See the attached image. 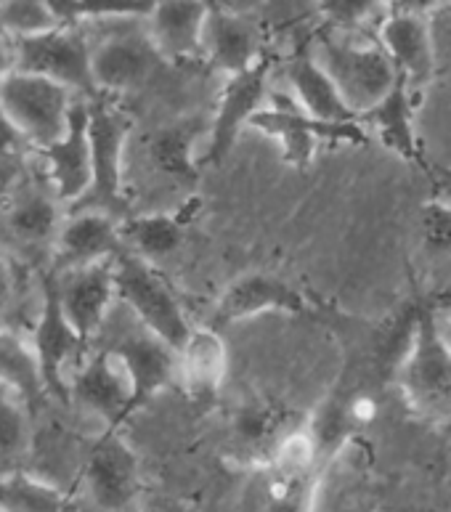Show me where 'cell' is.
<instances>
[{"instance_id":"cell-1","label":"cell","mask_w":451,"mask_h":512,"mask_svg":"<svg viewBox=\"0 0 451 512\" xmlns=\"http://www.w3.org/2000/svg\"><path fill=\"white\" fill-rule=\"evenodd\" d=\"M67 218L64 205L38 160L32 162L24 176L0 192V239L11 253L27 263L54 260L56 239Z\"/></svg>"},{"instance_id":"cell-2","label":"cell","mask_w":451,"mask_h":512,"mask_svg":"<svg viewBox=\"0 0 451 512\" xmlns=\"http://www.w3.org/2000/svg\"><path fill=\"white\" fill-rule=\"evenodd\" d=\"M311 54L335 80L348 109L359 117L375 109L401 80L396 64L380 40L353 38V32L327 30L319 35Z\"/></svg>"},{"instance_id":"cell-3","label":"cell","mask_w":451,"mask_h":512,"mask_svg":"<svg viewBox=\"0 0 451 512\" xmlns=\"http://www.w3.org/2000/svg\"><path fill=\"white\" fill-rule=\"evenodd\" d=\"M393 383L412 412L451 425V343L441 332L436 308H422L414 348Z\"/></svg>"},{"instance_id":"cell-4","label":"cell","mask_w":451,"mask_h":512,"mask_svg":"<svg viewBox=\"0 0 451 512\" xmlns=\"http://www.w3.org/2000/svg\"><path fill=\"white\" fill-rule=\"evenodd\" d=\"M115 271L117 298L128 308L130 316L181 351L194 332V324L168 279L154 268V263L128 250L115 258Z\"/></svg>"},{"instance_id":"cell-5","label":"cell","mask_w":451,"mask_h":512,"mask_svg":"<svg viewBox=\"0 0 451 512\" xmlns=\"http://www.w3.org/2000/svg\"><path fill=\"white\" fill-rule=\"evenodd\" d=\"M14 69L67 85L83 99L101 96L93 80V43L75 24H59L32 38L14 40Z\"/></svg>"},{"instance_id":"cell-6","label":"cell","mask_w":451,"mask_h":512,"mask_svg":"<svg viewBox=\"0 0 451 512\" xmlns=\"http://www.w3.org/2000/svg\"><path fill=\"white\" fill-rule=\"evenodd\" d=\"M77 96L67 85L14 69L0 88V107L22 130L35 152L56 144L69 128Z\"/></svg>"},{"instance_id":"cell-7","label":"cell","mask_w":451,"mask_h":512,"mask_svg":"<svg viewBox=\"0 0 451 512\" xmlns=\"http://www.w3.org/2000/svg\"><path fill=\"white\" fill-rule=\"evenodd\" d=\"M130 138V120L107 101L91 99V189L69 210H99L125 221L128 199H125L123 162L125 146Z\"/></svg>"},{"instance_id":"cell-8","label":"cell","mask_w":451,"mask_h":512,"mask_svg":"<svg viewBox=\"0 0 451 512\" xmlns=\"http://www.w3.org/2000/svg\"><path fill=\"white\" fill-rule=\"evenodd\" d=\"M250 128L274 138L282 149V160L292 168H308L322 144H367V128L356 123H324L306 115L295 99H279L260 109Z\"/></svg>"},{"instance_id":"cell-9","label":"cell","mask_w":451,"mask_h":512,"mask_svg":"<svg viewBox=\"0 0 451 512\" xmlns=\"http://www.w3.org/2000/svg\"><path fill=\"white\" fill-rule=\"evenodd\" d=\"M27 335H30L35 353H38L40 369H43V377H46V388L51 401L69 404V375H72V369L85 356L88 343L77 335V329L64 316L59 295H56L51 268L43 271L40 311Z\"/></svg>"},{"instance_id":"cell-10","label":"cell","mask_w":451,"mask_h":512,"mask_svg":"<svg viewBox=\"0 0 451 512\" xmlns=\"http://www.w3.org/2000/svg\"><path fill=\"white\" fill-rule=\"evenodd\" d=\"M69 404L93 420L104 422V430L117 428L136 406H133V380L123 359L109 348L85 353L80 364L69 375Z\"/></svg>"},{"instance_id":"cell-11","label":"cell","mask_w":451,"mask_h":512,"mask_svg":"<svg viewBox=\"0 0 451 512\" xmlns=\"http://www.w3.org/2000/svg\"><path fill=\"white\" fill-rule=\"evenodd\" d=\"M268 72H271V62L263 56L245 72L226 77L221 96H218V107L210 117V136L199 160L202 165H221L237 146L242 130L250 128L255 115L266 107Z\"/></svg>"},{"instance_id":"cell-12","label":"cell","mask_w":451,"mask_h":512,"mask_svg":"<svg viewBox=\"0 0 451 512\" xmlns=\"http://www.w3.org/2000/svg\"><path fill=\"white\" fill-rule=\"evenodd\" d=\"M85 489L93 505L104 512H125L133 507L141 491V465L133 446L120 436V430H104L85 451Z\"/></svg>"},{"instance_id":"cell-13","label":"cell","mask_w":451,"mask_h":512,"mask_svg":"<svg viewBox=\"0 0 451 512\" xmlns=\"http://www.w3.org/2000/svg\"><path fill=\"white\" fill-rule=\"evenodd\" d=\"M51 274H54L56 295L69 324L77 329V335L83 337L85 343L96 340L120 300L115 260H101L91 266L51 271Z\"/></svg>"},{"instance_id":"cell-14","label":"cell","mask_w":451,"mask_h":512,"mask_svg":"<svg viewBox=\"0 0 451 512\" xmlns=\"http://www.w3.org/2000/svg\"><path fill=\"white\" fill-rule=\"evenodd\" d=\"M263 314L306 316L314 314V303L287 279H279L266 271H247L226 284V290L215 303L210 327L218 329L223 324L255 319Z\"/></svg>"},{"instance_id":"cell-15","label":"cell","mask_w":451,"mask_h":512,"mask_svg":"<svg viewBox=\"0 0 451 512\" xmlns=\"http://www.w3.org/2000/svg\"><path fill=\"white\" fill-rule=\"evenodd\" d=\"M48 184L54 186L67 210L91 189V99H77L69 128L56 144L35 154Z\"/></svg>"},{"instance_id":"cell-16","label":"cell","mask_w":451,"mask_h":512,"mask_svg":"<svg viewBox=\"0 0 451 512\" xmlns=\"http://www.w3.org/2000/svg\"><path fill=\"white\" fill-rule=\"evenodd\" d=\"M308 512H377L372 465L359 438L316 473Z\"/></svg>"},{"instance_id":"cell-17","label":"cell","mask_w":451,"mask_h":512,"mask_svg":"<svg viewBox=\"0 0 451 512\" xmlns=\"http://www.w3.org/2000/svg\"><path fill=\"white\" fill-rule=\"evenodd\" d=\"M165 62L149 32H112L93 43V80L99 93L136 91Z\"/></svg>"},{"instance_id":"cell-18","label":"cell","mask_w":451,"mask_h":512,"mask_svg":"<svg viewBox=\"0 0 451 512\" xmlns=\"http://www.w3.org/2000/svg\"><path fill=\"white\" fill-rule=\"evenodd\" d=\"M123 359L133 380V406L146 404L149 398L173 385V380H181V356L173 345H168L162 337L138 324L123 332L115 343L107 345Z\"/></svg>"},{"instance_id":"cell-19","label":"cell","mask_w":451,"mask_h":512,"mask_svg":"<svg viewBox=\"0 0 451 512\" xmlns=\"http://www.w3.org/2000/svg\"><path fill=\"white\" fill-rule=\"evenodd\" d=\"M120 218L99 210H67L59 239H56L51 271L91 266L101 260H115L125 253Z\"/></svg>"},{"instance_id":"cell-20","label":"cell","mask_w":451,"mask_h":512,"mask_svg":"<svg viewBox=\"0 0 451 512\" xmlns=\"http://www.w3.org/2000/svg\"><path fill=\"white\" fill-rule=\"evenodd\" d=\"M210 8V0H154L146 16V32L165 62H186L202 56Z\"/></svg>"},{"instance_id":"cell-21","label":"cell","mask_w":451,"mask_h":512,"mask_svg":"<svg viewBox=\"0 0 451 512\" xmlns=\"http://www.w3.org/2000/svg\"><path fill=\"white\" fill-rule=\"evenodd\" d=\"M202 56L221 69L223 75H239L263 59L260 54L258 24L253 16L229 14L221 8H210L205 24V38H202Z\"/></svg>"},{"instance_id":"cell-22","label":"cell","mask_w":451,"mask_h":512,"mask_svg":"<svg viewBox=\"0 0 451 512\" xmlns=\"http://www.w3.org/2000/svg\"><path fill=\"white\" fill-rule=\"evenodd\" d=\"M377 40L388 51L390 62L396 64L398 75L412 85L428 83L438 72L430 22L425 16L385 14Z\"/></svg>"},{"instance_id":"cell-23","label":"cell","mask_w":451,"mask_h":512,"mask_svg":"<svg viewBox=\"0 0 451 512\" xmlns=\"http://www.w3.org/2000/svg\"><path fill=\"white\" fill-rule=\"evenodd\" d=\"M308 417H298L287 406L271 401H250L231 417V438L237 449L253 462H271L276 446L298 430Z\"/></svg>"},{"instance_id":"cell-24","label":"cell","mask_w":451,"mask_h":512,"mask_svg":"<svg viewBox=\"0 0 451 512\" xmlns=\"http://www.w3.org/2000/svg\"><path fill=\"white\" fill-rule=\"evenodd\" d=\"M287 80H290L292 99L306 115L324 120V123H356L345 99L337 91L335 80L327 75V69L316 62L311 51L292 56L287 64Z\"/></svg>"},{"instance_id":"cell-25","label":"cell","mask_w":451,"mask_h":512,"mask_svg":"<svg viewBox=\"0 0 451 512\" xmlns=\"http://www.w3.org/2000/svg\"><path fill=\"white\" fill-rule=\"evenodd\" d=\"M0 388L16 393L35 417L51 401L30 335L14 327H0Z\"/></svg>"},{"instance_id":"cell-26","label":"cell","mask_w":451,"mask_h":512,"mask_svg":"<svg viewBox=\"0 0 451 512\" xmlns=\"http://www.w3.org/2000/svg\"><path fill=\"white\" fill-rule=\"evenodd\" d=\"M181 356V383L197 401H210L221 393L229 375V348L215 327H194Z\"/></svg>"},{"instance_id":"cell-27","label":"cell","mask_w":451,"mask_h":512,"mask_svg":"<svg viewBox=\"0 0 451 512\" xmlns=\"http://www.w3.org/2000/svg\"><path fill=\"white\" fill-rule=\"evenodd\" d=\"M414 85L409 80H398L396 88L385 96L375 109L361 115V125L377 136V141L398 154L406 162H420V144L414 133Z\"/></svg>"},{"instance_id":"cell-28","label":"cell","mask_w":451,"mask_h":512,"mask_svg":"<svg viewBox=\"0 0 451 512\" xmlns=\"http://www.w3.org/2000/svg\"><path fill=\"white\" fill-rule=\"evenodd\" d=\"M210 117H181L149 138V157L154 168L173 178L197 176V146L207 144Z\"/></svg>"},{"instance_id":"cell-29","label":"cell","mask_w":451,"mask_h":512,"mask_svg":"<svg viewBox=\"0 0 451 512\" xmlns=\"http://www.w3.org/2000/svg\"><path fill=\"white\" fill-rule=\"evenodd\" d=\"M123 242L128 253L141 255L149 263L168 258L184 242L186 221L178 213L128 215L123 223Z\"/></svg>"},{"instance_id":"cell-30","label":"cell","mask_w":451,"mask_h":512,"mask_svg":"<svg viewBox=\"0 0 451 512\" xmlns=\"http://www.w3.org/2000/svg\"><path fill=\"white\" fill-rule=\"evenodd\" d=\"M422 308L425 306H420V303H406L377 332L375 348H372V361H375V372L380 377L396 380V375L404 367V361L409 359L414 340H417V332H420Z\"/></svg>"},{"instance_id":"cell-31","label":"cell","mask_w":451,"mask_h":512,"mask_svg":"<svg viewBox=\"0 0 451 512\" xmlns=\"http://www.w3.org/2000/svg\"><path fill=\"white\" fill-rule=\"evenodd\" d=\"M67 494L62 486L32 470L0 475V512H64Z\"/></svg>"},{"instance_id":"cell-32","label":"cell","mask_w":451,"mask_h":512,"mask_svg":"<svg viewBox=\"0 0 451 512\" xmlns=\"http://www.w3.org/2000/svg\"><path fill=\"white\" fill-rule=\"evenodd\" d=\"M306 422L276 446L274 457L268 462L282 483H300L306 481L308 475L319 473V451Z\"/></svg>"},{"instance_id":"cell-33","label":"cell","mask_w":451,"mask_h":512,"mask_svg":"<svg viewBox=\"0 0 451 512\" xmlns=\"http://www.w3.org/2000/svg\"><path fill=\"white\" fill-rule=\"evenodd\" d=\"M35 414L22 398L0 388V459H16L30 454Z\"/></svg>"},{"instance_id":"cell-34","label":"cell","mask_w":451,"mask_h":512,"mask_svg":"<svg viewBox=\"0 0 451 512\" xmlns=\"http://www.w3.org/2000/svg\"><path fill=\"white\" fill-rule=\"evenodd\" d=\"M59 27L48 0H0V30L11 40L32 38Z\"/></svg>"},{"instance_id":"cell-35","label":"cell","mask_w":451,"mask_h":512,"mask_svg":"<svg viewBox=\"0 0 451 512\" xmlns=\"http://www.w3.org/2000/svg\"><path fill=\"white\" fill-rule=\"evenodd\" d=\"M35 154H38L35 146L0 107V192L27 173V168L35 162Z\"/></svg>"},{"instance_id":"cell-36","label":"cell","mask_w":451,"mask_h":512,"mask_svg":"<svg viewBox=\"0 0 451 512\" xmlns=\"http://www.w3.org/2000/svg\"><path fill=\"white\" fill-rule=\"evenodd\" d=\"M316 11L327 19L329 30L356 32L385 11V0H316Z\"/></svg>"},{"instance_id":"cell-37","label":"cell","mask_w":451,"mask_h":512,"mask_svg":"<svg viewBox=\"0 0 451 512\" xmlns=\"http://www.w3.org/2000/svg\"><path fill=\"white\" fill-rule=\"evenodd\" d=\"M420 237L428 253H451V202L430 199L420 210Z\"/></svg>"},{"instance_id":"cell-38","label":"cell","mask_w":451,"mask_h":512,"mask_svg":"<svg viewBox=\"0 0 451 512\" xmlns=\"http://www.w3.org/2000/svg\"><path fill=\"white\" fill-rule=\"evenodd\" d=\"M428 22L433 48H436L438 72H446V69H451V0L441 3V8L430 14Z\"/></svg>"},{"instance_id":"cell-39","label":"cell","mask_w":451,"mask_h":512,"mask_svg":"<svg viewBox=\"0 0 451 512\" xmlns=\"http://www.w3.org/2000/svg\"><path fill=\"white\" fill-rule=\"evenodd\" d=\"M316 8V0H263V14L274 22H292Z\"/></svg>"},{"instance_id":"cell-40","label":"cell","mask_w":451,"mask_h":512,"mask_svg":"<svg viewBox=\"0 0 451 512\" xmlns=\"http://www.w3.org/2000/svg\"><path fill=\"white\" fill-rule=\"evenodd\" d=\"M16 292H19V284H16V268L11 260L0 258V327H6L3 324V316L11 311L14 306Z\"/></svg>"},{"instance_id":"cell-41","label":"cell","mask_w":451,"mask_h":512,"mask_svg":"<svg viewBox=\"0 0 451 512\" xmlns=\"http://www.w3.org/2000/svg\"><path fill=\"white\" fill-rule=\"evenodd\" d=\"M441 3L444 0H385V14L425 16V19H430V14L441 8Z\"/></svg>"},{"instance_id":"cell-42","label":"cell","mask_w":451,"mask_h":512,"mask_svg":"<svg viewBox=\"0 0 451 512\" xmlns=\"http://www.w3.org/2000/svg\"><path fill=\"white\" fill-rule=\"evenodd\" d=\"M430 184H433V199L451 202V168H430Z\"/></svg>"},{"instance_id":"cell-43","label":"cell","mask_w":451,"mask_h":512,"mask_svg":"<svg viewBox=\"0 0 451 512\" xmlns=\"http://www.w3.org/2000/svg\"><path fill=\"white\" fill-rule=\"evenodd\" d=\"M11 72H14V40L0 30V88Z\"/></svg>"},{"instance_id":"cell-44","label":"cell","mask_w":451,"mask_h":512,"mask_svg":"<svg viewBox=\"0 0 451 512\" xmlns=\"http://www.w3.org/2000/svg\"><path fill=\"white\" fill-rule=\"evenodd\" d=\"M438 321H441V332H444V337L451 343V311H446V314H438Z\"/></svg>"},{"instance_id":"cell-45","label":"cell","mask_w":451,"mask_h":512,"mask_svg":"<svg viewBox=\"0 0 451 512\" xmlns=\"http://www.w3.org/2000/svg\"><path fill=\"white\" fill-rule=\"evenodd\" d=\"M146 512H176V510H170V507H149Z\"/></svg>"},{"instance_id":"cell-46","label":"cell","mask_w":451,"mask_h":512,"mask_svg":"<svg viewBox=\"0 0 451 512\" xmlns=\"http://www.w3.org/2000/svg\"><path fill=\"white\" fill-rule=\"evenodd\" d=\"M444 3H446V0H444Z\"/></svg>"}]
</instances>
